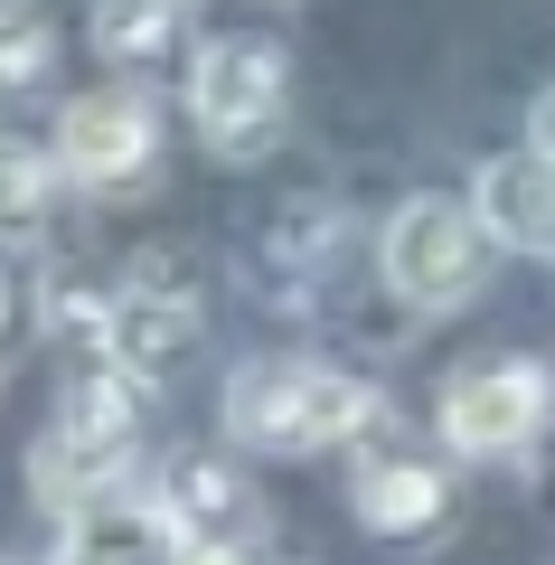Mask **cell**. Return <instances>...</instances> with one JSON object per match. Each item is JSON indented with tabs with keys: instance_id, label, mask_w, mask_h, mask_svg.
Listing matches in <instances>:
<instances>
[{
	"instance_id": "obj_4",
	"label": "cell",
	"mask_w": 555,
	"mask_h": 565,
	"mask_svg": "<svg viewBox=\"0 0 555 565\" xmlns=\"http://www.w3.org/2000/svg\"><path fill=\"white\" fill-rule=\"evenodd\" d=\"M282 95H292V66L274 39H207L189 66V122L217 161H255L282 132Z\"/></svg>"
},
{
	"instance_id": "obj_8",
	"label": "cell",
	"mask_w": 555,
	"mask_h": 565,
	"mask_svg": "<svg viewBox=\"0 0 555 565\" xmlns=\"http://www.w3.org/2000/svg\"><path fill=\"white\" fill-rule=\"evenodd\" d=\"M95 349H104V367H122L132 386H151V377H170V367L199 349V311L170 302V292H151V282H132V292H114V302L95 311Z\"/></svg>"
},
{
	"instance_id": "obj_11",
	"label": "cell",
	"mask_w": 555,
	"mask_h": 565,
	"mask_svg": "<svg viewBox=\"0 0 555 565\" xmlns=\"http://www.w3.org/2000/svg\"><path fill=\"white\" fill-rule=\"evenodd\" d=\"M47 199H57V161H47L39 141L0 132V245H20L47 226Z\"/></svg>"
},
{
	"instance_id": "obj_16",
	"label": "cell",
	"mask_w": 555,
	"mask_h": 565,
	"mask_svg": "<svg viewBox=\"0 0 555 565\" xmlns=\"http://www.w3.org/2000/svg\"><path fill=\"white\" fill-rule=\"evenodd\" d=\"M199 565H255V556H199Z\"/></svg>"
},
{
	"instance_id": "obj_15",
	"label": "cell",
	"mask_w": 555,
	"mask_h": 565,
	"mask_svg": "<svg viewBox=\"0 0 555 565\" xmlns=\"http://www.w3.org/2000/svg\"><path fill=\"white\" fill-rule=\"evenodd\" d=\"M20 321V282H10V264H0V330Z\"/></svg>"
},
{
	"instance_id": "obj_6",
	"label": "cell",
	"mask_w": 555,
	"mask_h": 565,
	"mask_svg": "<svg viewBox=\"0 0 555 565\" xmlns=\"http://www.w3.org/2000/svg\"><path fill=\"white\" fill-rule=\"evenodd\" d=\"M151 509H160V527H170L189 556H245L255 527H264L255 481H245L236 462H217V452H170V462L151 471Z\"/></svg>"
},
{
	"instance_id": "obj_5",
	"label": "cell",
	"mask_w": 555,
	"mask_h": 565,
	"mask_svg": "<svg viewBox=\"0 0 555 565\" xmlns=\"http://www.w3.org/2000/svg\"><path fill=\"white\" fill-rule=\"evenodd\" d=\"M555 386L536 359H490V367H461L442 386V444L471 452V462H509V452L536 444V424H546Z\"/></svg>"
},
{
	"instance_id": "obj_10",
	"label": "cell",
	"mask_w": 555,
	"mask_h": 565,
	"mask_svg": "<svg viewBox=\"0 0 555 565\" xmlns=\"http://www.w3.org/2000/svg\"><path fill=\"white\" fill-rule=\"evenodd\" d=\"M349 500H357V519L377 527V537H396V546H405V537H434V527L452 519V481H442L434 462H405V452L367 462Z\"/></svg>"
},
{
	"instance_id": "obj_13",
	"label": "cell",
	"mask_w": 555,
	"mask_h": 565,
	"mask_svg": "<svg viewBox=\"0 0 555 565\" xmlns=\"http://www.w3.org/2000/svg\"><path fill=\"white\" fill-rule=\"evenodd\" d=\"M47 57H57L47 20H29V10H0V85H10V95H20V85H39Z\"/></svg>"
},
{
	"instance_id": "obj_1",
	"label": "cell",
	"mask_w": 555,
	"mask_h": 565,
	"mask_svg": "<svg viewBox=\"0 0 555 565\" xmlns=\"http://www.w3.org/2000/svg\"><path fill=\"white\" fill-rule=\"evenodd\" d=\"M377 424V396L349 367L320 359H255L226 377V434L245 452H320V444H357Z\"/></svg>"
},
{
	"instance_id": "obj_14",
	"label": "cell",
	"mask_w": 555,
	"mask_h": 565,
	"mask_svg": "<svg viewBox=\"0 0 555 565\" xmlns=\"http://www.w3.org/2000/svg\"><path fill=\"white\" fill-rule=\"evenodd\" d=\"M527 141H536V151H546V161H555V85H546V95L527 104Z\"/></svg>"
},
{
	"instance_id": "obj_9",
	"label": "cell",
	"mask_w": 555,
	"mask_h": 565,
	"mask_svg": "<svg viewBox=\"0 0 555 565\" xmlns=\"http://www.w3.org/2000/svg\"><path fill=\"white\" fill-rule=\"evenodd\" d=\"M480 217H490V236L509 245V255L555 264V161L536 151V141L480 161Z\"/></svg>"
},
{
	"instance_id": "obj_12",
	"label": "cell",
	"mask_w": 555,
	"mask_h": 565,
	"mask_svg": "<svg viewBox=\"0 0 555 565\" xmlns=\"http://www.w3.org/2000/svg\"><path fill=\"white\" fill-rule=\"evenodd\" d=\"M179 0H104L95 10V39L114 47V57H170L179 47Z\"/></svg>"
},
{
	"instance_id": "obj_2",
	"label": "cell",
	"mask_w": 555,
	"mask_h": 565,
	"mask_svg": "<svg viewBox=\"0 0 555 565\" xmlns=\"http://www.w3.org/2000/svg\"><path fill=\"white\" fill-rule=\"evenodd\" d=\"M132 434H141V405H132V377L122 367H104V377L66 386L57 424L39 434V452H29V481H39L47 509H95L104 490L122 481V462H132Z\"/></svg>"
},
{
	"instance_id": "obj_7",
	"label": "cell",
	"mask_w": 555,
	"mask_h": 565,
	"mask_svg": "<svg viewBox=\"0 0 555 565\" xmlns=\"http://www.w3.org/2000/svg\"><path fill=\"white\" fill-rule=\"evenodd\" d=\"M151 141H160L151 104H141L132 85H95V95H76L66 122H57V170H76L85 189H122V180L151 170Z\"/></svg>"
},
{
	"instance_id": "obj_3",
	"label": "cell",
	"mask_w": 555,
	"mask_h": 565,
	"mask_svg": "<svg viewBox=\"0 0 555 565\" xmlns=\"http://www.w3.org/2000/svg\"><path fill=\"white\" fill-rule=\"evenodd\" d=\"M490 217L461 199H405L396 217H386V292H396L405 311H452L480 292V274H490Z\"/></svg>"
}]
</instances>
